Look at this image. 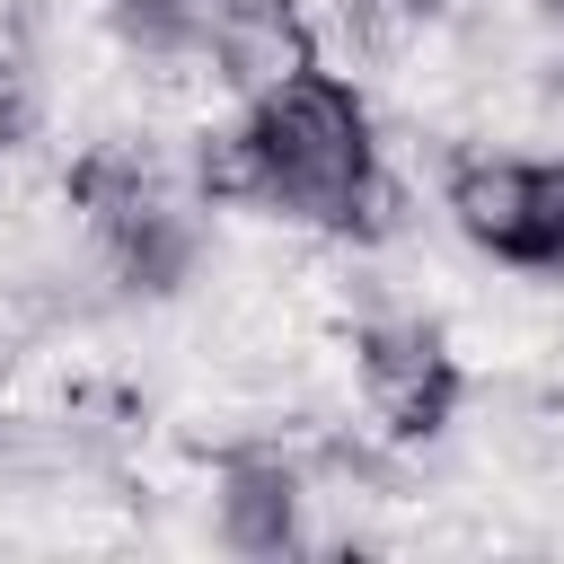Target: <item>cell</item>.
Segmentation results:
<instances>
[{"label":"cell","instance_id":"1","mask_svg":"<svg viewBox=\"0 0 564 564\" xmlns=\"http://www.w3.org/2000/svg\"><path fill=\"white\" fill-rule=\"evenodd\" d=\"M247 150H256V212L326 229V238H388L405 212V185L379 159L370 97L344 70H300L273 97H247Z\"/></svg>","mask_w":564,"mask_h":564},{"label":"cell","instance_id":"2","mask_svg":"<svg viewBox=\"0 0 564 564\" xmlns=\"http://www.w3.org/2000/svg\"><path fill=\"white\" fill-rule=\"evenodd\" d=\"M62 194L88 220V238L106 247V264L123 273V291H176L194 273V229H185V212H176V194H167L150 150L88 141L62 167Z\"/></svg>","mask_w":564,"mask_h":564},{"label":"cell","instance_id":"3","mask_svg":"<svg viewBox=\"0 0 564 564\" xmlns=\"http://www.w3.org/2000/svg\"><path fill=\"white\" fill-rule=\"evenodd\" d=\"M449 220L511 273H564V159H511V150L458 159Z\"/></svg>","mask_w":564,"mask_h":564},{"label":"cell","instance_id":"4","mask_svg":"<svg viewBox=\"0 0 564 564\" xmlns=\"http://www.w3.org/2000/svg\"><path fill=\"white\" fill-rule=\"evenodd\" d=\"M352 352H361V405H370V423L388 441H441L449 432V414L467 397V370H458L441 326L379 317V326H361Z\"/></svg>","mask_w":564,"mask_h":564},{"label":"cell","instance_id":"5","mask_svg":"<svg viewBox=\"0 0 564 564\" xmlns=\"http://www.w3.org/2000/svg\"><path fill=\"white\" fill-rule=\"evenodd\" d=\"M220 88L273 97L282 79L317 70V18L300 0H203V44H194Z\"/></svg>","mask_w":564,"mask_h":564},{"label":"cell","instance_id":"6","mask_svg":"<svg viewBox=\"0 0 564 564\" xmlns=\"http://www.w3.org/2000/svg\"><path fill=\"white\" fill-rule=\"evenodd\" d=\"M220 538L238 555H282L300 546V476L273 449H238L220 458Z\"/></svg>","mask_w":564,"mask_h":564},{"label":"cell","instance_id":"7","mask_svg":"<svg viewBox=\"0 0 564 564\" xmlns=\"http://www.w3.org/2000/svg\"><path fill=\"white\" fill-rule=\"evenodd\" d=\"M344 26L361 53H405L441 26V0H344Z\"/></svg>","mask_w":564,"mask_h":564},{"label":"cell","instance_id":"8","mask_svg":"<svg viewBox=\"0 0 564 564\" xmlns=\"http://www.w3.org/2000/svg\"><path fill=\"white\" fill-rule=\"evenodd\" d=\"M26 123H35V88H26L18 62H0V159L26 141Z\"/></svg>","mask_w":564,"mask_h":564},{"label":"cell","instance_id":"9","mask_svg":"<svg viewBox=\"0 0 564 564\" xmlns=\"http://www.w3.org/2000/svg\"><path fill=\"white\" fill-rule=\"evenodd\" d=\"M538 9H555V18H564V0H538Z\"/></svg>","mask_w":564,"mask_h":564}]
</instances>
